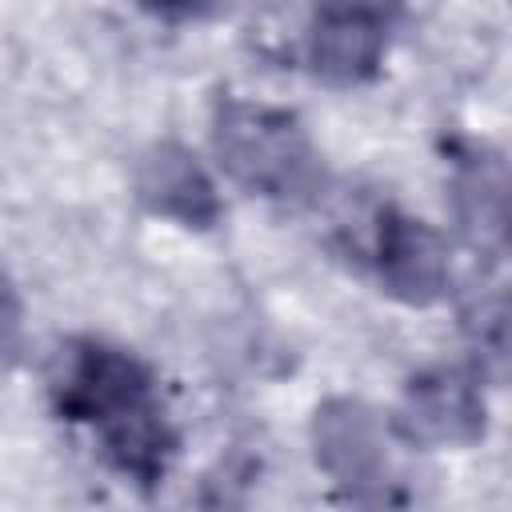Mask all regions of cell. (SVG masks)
I'll list each match as a JSON object with an SVG mask.
<instances>
[{"label": "cell", "instance_id": "cell-1", "mask_svg": "<svg viewBox=\"0 0 512 512\" xmlns=\"http://www.w3.org/2000/svg\"><path fill=\"white\" fill-rule=\"evenodd\" d=\"M48 400L64 424L92 440L124 484L140 492L164 484L180 436L152 368L136 352L96 336L68 340L52 360Z\"/></svg>", "mask_w": 512, "mask_h": 512}, {"label": "cell", "instance_id": "cell-2", "mask_svg": "<svg viewBox=\"0 0 512 512\" xmlns=\"http://www.w3.org/2000/svg\"><path fill=\"white\" fill-rule=\"evenodd\" d=\"M212 148L224 172L264 200L308 204L324 188L320 152L288 108L220 96L212 112Z\"/></svg>", "mask_w": 512, "mask_h": 512}, {"label": "cell", "instance_id": "cell-3", "mask_svg": "<svg viewBox=\"0 0 512 512\" xmlns=\"http://www.w3.org/2000/svg\"><path fill=\"white\" fill-rule=\"evenodd\" d=\"M404 0H312L308 68L332 88L368 84L392 44Z\"/></svg>", "mask_w": 512, "mask_h": 512}, {"label": "cell", "instance_id": "cell-4", "mask_svg": "<svg viewBox=\"0 0 512 512\" xmlns=\"http://www.w3.org/2000/svg\"><path fill=\"white\" fill-rule=\"evenodd\" d=\"M360 260L400 304L428 308L448 292V248L424 220L400 212L396 204H376L368 216V236L360 244Z\"/></svg>", "mask_w": 512, "mask_h": 512}, {"label": "cell", "instance_id": "cell-5", "mask_svg": "<svg viewBox=\"0 0 512 512\" xmlns=\"http://www.w3.org/2000/svg\"><path fill=\"white\" fill-rule=\"evenodd\" d=\"M312 444H316V464L356 500H388V484L396 480L392 452L384 424L376 420L372 408L348 396L320 404L312 420Z\"/></svg>", "mask_w": 512, "mask_h": 512}, {"label": "cell", "instance_id": "cell-6", "mask_svg": "<svg viewBox=\"0 0 512 512\" xmlns=\"http://www.w3.org/2000/svg\"><path fill=\"white\" fill-rule=\"evenodd\" d=\"M484 424H488V404L476 368H432L416 376L392 420L396 436L420 448L476 444L484 436Z\"/></svg>", "mask_w": 512, "mask_h": 512}, {"label": "cell", "instance_id": "cell-7", "mask_svg": "<svg viewBox=\"0 0 512 512\" xmlns=\"http://www.w3.org/2000/svg\"><path fill=\"white\" fill-rule=\"evenodd\" d=\"M132 184H136V200L152 216H164L180 228H212L224 212L212 176L204 172L196 152H188L176 140L152 144L136 160Z\"/></svg>", "mask_w": 512, "mask_h": 512}, {"label": "cell", "instance_id": "cell-8", "mask_svg": "<svg viewBox=\"0 0 512 512\" xmlns=\"http://www.w3.org/2000/svg\"><path fill=\"white\" fill-rule=\"evenodd\" d=\"M452 204L456 224L480 248V256L500 260L508 240V168L492 148H452Z\"/></svg>", "mask_w": 512, "mask_h": 512}, {"label": "cell", "instance_id": "cell-9", "mask_svg": "<svg viewBox=\"0 0 512 512\" xmlns=\"http://www.w3.org/2000/svg\"><path fill=\"white\" fill-rule=\"evenodd\" d=\"M24 348V300L12 272L0 260V368H8Z\"/></svg>", "mask_w": 512, "mask_h": 512}, {"label": "cell", "instance_id": "cell-10", "mask_svg": "<svg viewBox=\"0 0 512 512\" xmlns=\"http://www.w3.org/2000/svg\"><path fill=\"white\" fill-rule=\"evenodd\" d=\"M128 4H136L140 12L168 20V24H196V20H208L212 12H220L224 0H128Z\"/></svg>", "mask_w": 512, "mask_h": 512}]
</instances>
